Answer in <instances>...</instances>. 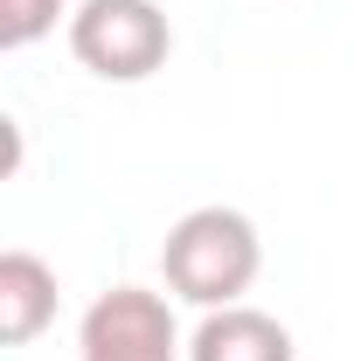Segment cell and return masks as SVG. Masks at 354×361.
Returning <instances> with one entry per match:
<instances>
[{
  "mask_svg": "<svg viewBox=\"0 0 354 361\" xmlns=\"http://www.w3.org/2000/svg\"><path fill=\"white\" fill-rule=\"evenodd\" d=\"M84 361H181L174 306L146 285H111L84 313Z\"/></svg>",
  "mask_w": 354,
  "mask_h": 361,
  "instance_id": "cell-3",
  "label": "cell"
},
{
  "mask_svg": "<svg viewBox=\"0 0 354 361\" xmlns=\"http://www.w3.org/2000/svg\"><path fill=\"white\" fill-rule=\"evenodd\" d=\"M174 49V28L153 0H84L70 14V56L104 84H146Z\"/></svg>",
  "mask_w": 354,
  "mask_h": 361,
  "instance_id": "cell-2",
  "label": "cell"
},
{
  "mask_svg": "<svg viewBox=\"0 0 354 361\" xmlns=\"http://www.w3.org/2000/svg\"><path fill=\"white\" fill-rule=\"evenodd\" d=\"M188 361H292V334H285V319L257 313V306H216L195 326Z\"/></svg>",
  "mask_w": 354,
  "mask_h": 361,
  "instance_id": "cell-4",
  "label": "cell"
},
{
  "mask_svg": "<svg viewBox=\"0 0 354 361\" xmlns=\"http://www.w3.org/2000/svg\"><path fill=\"white\" fill-rule=\"evenodd\" d=\"M63 0H0V49H28L56 28Z\"/></svg>",
  "mask_w": 354,
  "mask_h": 361,
  "instance_id": "cell-6",
  "label": "cell"
},
{
  "mask_svg": "<svg viewBox=\"0 0 354 361\" xmlns=\"http://www.w3.org/2000/svg\"><path fill=\"white\" fill-rule=\"evenodd\" d=\"M49 319H56V271L35 250H7L0 257V341L28 348Z\"/></svg>",
  "mask_w": 354,
  "mask_h": 361,
  "instance_id": "cell-5",
  "label": "cell"
},
{
  "mask_svg": "<svg viewBox=\"0 0 354 361\" xmlns=\"http://www.w3.org/2000/svg\"><path fill=\"white\" fill-rule=\"evenodd\" d=\"M160 271H167V292L188 299V306H202V313L243 306V292H250L257 271H264V236H257V223H250L243 209L209 202V209H188V216L167 229Z\"/></svg>",
  "mask_w": 354,
  "mask_h": 361,
  "instance_id": "cell-1",
  "label": "cell"
}]
</instances>
